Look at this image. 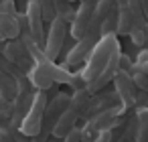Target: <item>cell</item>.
<instances>
[{
	"mask_svg": "<svg viewBox=\"0 0 148 142\" xmlns=\"http://www.w3.org/2000/svg\"><path fill=\"white\" fill-rule=\"evenodd\" d=\"M69 2H71V4H73V2H79V0H69Z\"/></svg>",
	"mask_w": 148,
	"mask_h": 142,
	"instance_id": "24",
	"label": "cell"
},
{
	"mask_svg": "<svg viewBox=\"0 0 148 142\" xmlns=\"http://www.w3.org/2000/svg\"><path fill=\"white\" fill-rule=\"evenodd\" d=\"M144 49H148V21H146V29H144Z\"/></svg>",
	"mask_w": 148,
	"mask_h": 142,
	"instance_id": "22",
	"label": "cell"
},
{
	"mask_svg": "<svg viewBox=\"0 0 148 142\" xmlns=\"http://www.w3.org/2000/svg\"><path fill=\"white\" fill-rule=\"evenodd\" d=\"M116 25H118V6H114L112 12L103 19V23L99 27V39L106 35H116Z\"/></svg>",
	"mask_w": 148,
	"mask_h": 142,
	"instance_id": "17",
	"label": "cell"
},
{
	"mask_svg": "<svg viewBox=\"0 0 148 142\" xmlns=\"http://www.w3.org/2000/svg\"><path fill=\"white\" fill-rule=\"evenodd\" d=\"M132 79H134L136 87L148 95V73H134V75H132Z\"/></svg>",
	"mask_w": 148,
	"mask_h": 142,
	"instance_id": "19",
	"label": "cell"
},
{
	"mask_svg": "<svg viewBox=\"0 0 148 142\" xmlns=\"http://www.w3.org/2000/svg\"><path fill=\"white\" fill-rule=\"evenodd\" d=\"M132 69H134V61H132V57L126 55V53H120V55H118V71H124V73L132 75Z\"/></svg>",
	"mask_w": 148,
	"mask_h": 142,
	"instance_id": "18",
	"label": "cell"
},
{
	"mask_svg": "<svg viewBox=\"0 0 148 142\" xmlns=\"http://www.w3.org/2000/svg\"><path fill=\"white\" fill-rule=\"evenodd\" d=\"M138 108H148V95L144 91H140V89L134 95V110H138Z\"/></svg>",
	"mask_w": 148,
	"mask_h": 142,
	"instance_id": "20",
	"label": "cell"
},
{
	"mask_svg": "<svg viewBox=\"0 0 148 142\" xmlns=\"http://www.w3.org/2000/svg\"><path fill=\"white\" fill-rule=\"evenodd\" d=\"M95 4H97V0H81L79 6L75 8V16H73V21H71V25H69V35H71L75 41L83 37L87 25H89V21H91V14H93V10H95Z\"/></svg>",
	"mask_w": 148,
	"mask_h": 142,
	"instance_id": "7",
	"label": "cell"
},
{
	"mask_svg": "<svg viewBox=\"0 0 148 142\" xmlns=\"http://www.w3.org/2000/svg\"><path fill=\"white\" fill-rule=\"evenodd\" d=\"M91 93H87V89H77L69 95V104L67 108L61 112V116L55 120V124L51 126V134L55 138H67V134L77 126V122L81 120L87 104H89Z\"/></svg>",
	"mask_w": 148,
	"mask_h": 142,
	"instance_id": "2",
	"label": "cell"
},
{
	"mask_svg": "<svg viewBox=\"0 0 148 142\" xmlns=\"http://www.w3.org/2000/svg\"><path fill=\"white\" fill-rule=\"evenodd\" d=\"M128 110L124 108V106H112V108H108V110H101V112H97V114H93L91 118H87L85 120V124L81 126L87 134H97V132H101V130H110V128H114L118 122H120V118L126 114Z\"/></svg>",
	"mask_w": 148,
	"mask_h": 142,
	"instance_id": "5",
	"label": "cell"
},
{
	"mask_svg": "<svg viewBox=\"0 0 148 142\" xmlns=\"http://www.w3.org/2000/svg\"><path fill=\"white\" fill-rule=\"evenodd\" d=\"M2 55H4L12 65H16L25 75H27V71L33 67V61H31V57H29V53H27V49H25V45H23L21 39L6 41L4 47H2Z\"/></svg>",
	"mask_w": 148,
	"mask_h": 142,
	"instance_id": "9",
	"label": "cell"
},
{
	"mask_svg": "<svg viewBox=\"0 0 148 142\" xmlns=\"http://www.w3.org/2000/svg\"><path fill=\"white\" fill-rule=\"evenodd\" d=\"M69 104V93H63V91H57L53 95V99H47V108H45V120L51 122V126L55 124V120L61 116V112L67 108Z\"/></svg>",
	"mask_w": 148,
	"mask_h": 142,
	"instance_id": "11",
	"label": "cell"
},
{
	"mask_svg": "<svg viewBox=\"0 0 148 142\" xmlns=\"http://www.w3.org/2000/svg\"><path fill=\"white\" fill-rule=\"evenodd\" d=\"M0 2H2V0H0Z\"/></svg>",
	"mask_w": 148,
	"mask_h": 142,
	"instance_id": "25",
	"label": "cell"
},
{
	"mask_svg": "<svg viewBox=\"0 0 148 142\" xmlns=\"http://www.w3.org/2000/svg\"><path fill=\"white\" fill-rule=\"evenodd\" d=\"M53 2V10H55V16H59L61 21H65L67 25H71L73 16H75V8L69 0H51Z\"/></svg>",
	"mask_w": 148,
	"mask_h": 142,
	"instance_id": "15",
	"label": "cell"
},
{
	"mask_svg": "<svg viewBox=\"0 0 148 142\" xmlns=\"http://www.w3.org/2000/svg\"><path fill=\"white\" fill-rule=\"evenodd\" d=\"M134 116H136V122H138L136 140L138 142H148V108H138Z\"/></svg>",
	"mask_w": 148,
	"mask_h": 142,
	"instance_id": "16",
	"label": "cell"
},
{
	"mask_svg": "<svg viewBox=\"0 0 148 142\" xmlns=\"http://www.w3.org/2000/svg\"><path fill=\"white\" fill-rule=\"evenodd\" d=\"M132 29V14L128 4L118 8V25H116V37H128Z\"/></svg>",
	"mask_w": 148,
	"mask_h": 142,
	"instance_id": "13",
	"label": "cell"
},
{
	"mask_svg": "<svg viewBox=\"0 0 148 142\" xmlns=\"http://www.w3.org/2000/svg\"><path fill=\"white\" fill-rule=\"evenodd\" d=\"M114 4H116L118 8H122V6H126V4H128V0H114Z\"/></svg>",
	"mask_w": 148,
	"mask_h": 142,
	"instance_id": "23",
	"label": "cell"
},
{
	"mask_svg": "<svg viewBox=\"0 0 148 142\" xmlns=\"http://www.w3.org/2000/svg\"><path fill=\"white\" fill-rule=\"evenodd\" d=\"M16 14H0V39H2V41H14V39H18L21 27H18Z\"/></svg>",
	"mask_w": 148,
	"mask_h": 142,
	"instance_id": "12",
	"label": "cell"
},
{
	"mask_svg": "<svg viewBox=\"0 0 148 142\" xmlns=\"http://www.w3.org/2000/svg\"><path fill=\"white\" fill-rule=\"evenodd\" d=\"M16 91H18L16 81L4 71H0V97H4L6 102H12L16 97Z\"/></svg>",
	"mask_w": 148,
	"mask_h": 142,
	"instance_id": "14",
	"label": "cell"
},
{
	"mask_svg": "<svg viewBox=\"0 0 148 142\" xmlns=\"http://www.w3.org/2000/svg\"><path fill=\"white\" fill-rule=\"evenodd\" d=\"M67 31H69V25L65 21H61L59 16H55L49 23V31L45 33V43H43V53H45L47 59L55 61L61 55V49H63Z\"/></svg>",
	"mask_w": 148,
	"mask_h": 142,
	"instance_id": "4",
	"label": "cell"
},
{
	"mask_svg": "<svg viewBox=\"0 0 148 142\" xmlns=\"http://www.w3.org/2000/svg\"><path fill=\"white\" fill-rule=\"evenodd\" d=\"M47 91H35L33 93V99H31V106L18 126V132L23 136H39L41 130H43V122H45V108H47Z\"/></svg>",
	"mask_w": 148,
	"mask_h": 142,
	"instance_id": "3",
	"label": "cell"
},
{
	"mask_svg": "<svg viewBox=\"0 0 148 142\" xmlns=\"http://www.w3.org/2000/svg\"><path fill=\"white\" fill-rule=\"evenodd\" d=\"M120 51H122V45H120V41H118L116 35H106V37H101V39L95 43V47L91 49V53L87 55L83 69H79V75L83 77V81L87 83V81H91L93 77H97V75L106 69V65L110 63V59H112L116 53H120Z\"/></svg>",
	"mask_w": 148,
	"mask_h": 142,
	"instance_id": "1",
	"label": "cell"
},
{
	"mask_svg": "<svg viewBox=\"0 0 148 142\" xmlns=\"http://www.w3.org/2000/svg\"><path fill=\"white\" fill-rule=\"evenodd\" d=\"M25 16H27V25H29V33L33 37V41L39 47H43V43H45V19H43V12H41V8L35 0H29L27 2Z\"/></svg>",
	"mask_w": 148,
	"mask_h": 142,
	"instance_id": "8",
	"label": "cell"
},
{
	"mask_svg": "<svg viewBox=\"0 0 148 142\" xmlns=\"http://www.w3.org/2000/svg\"><path fill=\"white\" fill-rule=\"evenodd\" d=\"M112 83H114V91H116V95H118L120 106H124L126 110H132V108H134V95H136V91H138V87H136L132 75H128V73H124V71H118V73L114 75Z\"/></svg>",
	"mask_w": 148,
	"mask_h": 142,
	"instance_id": "6",
	"label": "cell"
},
{
	"mask_svg": "<svg viewBox=\"0 0 148 142\" xmlns=\"http://www.w3.org/2000/svg\"><path fill=\"white\" fill-rule=\"evenodd\" d=\"M33 93L35 89H18L16 91V97L10 102V118H8V126L12 130H18L29 106H31V99H33Z\"/></svg>",
	"mask_w": 148,
	"mask_h": 142,
	"instance_id": "10",
	"label": "cell"
},
{
	"mask_svg": "<svg viewBox=\"0 0 148 142\" xmlns=\"http://www.w3.org/2000/svg\"><path fill=\"white\" fill-rule=\"evenodd\" d=\"M140 2V8H142V12H144V19L148 21V0H138Z\"/></svg>",
	"mask_w": 148,
	"mask_h": 142,
	"instance_id": "21",
	"label": "cell"
}]
</instances>
